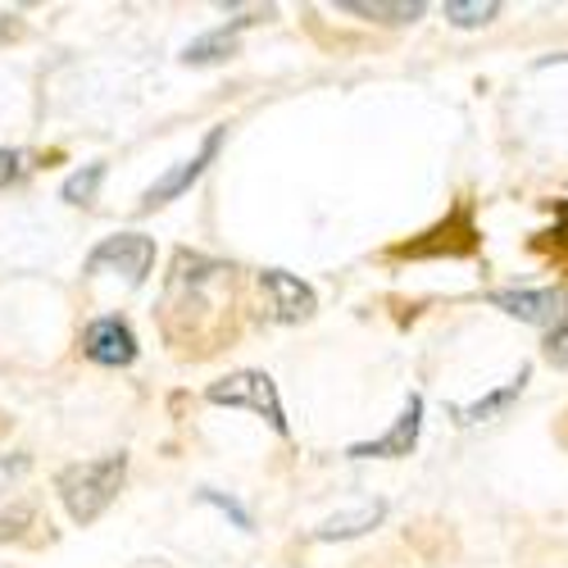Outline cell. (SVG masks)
<instances>
[{
  "mask_svg": "<svg viewBox=\"0 0 568 568\" xmlns=\"http://www.w3.org/2000/svg\"><path fill=\"white\" fill-rule=\"evenodd\" d=\"M123 478H128V455L119 450V455H105V459H87V464L60 468L55 491H60L73 524L87 528L114 505V496L123 491Z\"/></svg>",
  "mask_w": 568,
  "mask_h": 568,
  "instance_id": "cell-1",
  "label": "cell"
},
{
  "mask_svg": "<svg viewBox=\"0 0 568 568\" xmlns=\"http://www.w3.org/2000/svg\"><path fill=\"white\" fill-rule=\"evenodd\" d=\"M210 405H227V409H251L260 414L277 437H287V414H282V396H277V383L264 373V368H242V373H227L219 383H210L205 392Z\"/></svg>",
  "mask_w": 568,
  "mask_h": 568,
  "instance_id": "cell-2",
  "label": "cell"
},
{
  "mask_svg": "<svg viewBox=\"0 0 568 568\" xmlns=\"http://www.w3.org/2000/svg\"><path fill=\"white\" fill-rule=\"evenodd\" d=\"M478 242H483V232L473 223V210H468V201H459L442 223H433L423 236H414V242L396 246L392 255L396 260H464L478 251Z\"/></svg>",
  "mask_w": 568,
  "mask_h": 568,
  "instance_id": "cell-3",
  "label": "cell"
},
{
  "mask_svg": "<svg viewBox=\"0 0 568 568\" xmlns=\"http://www.w3.org/2000/svg\"><path fill=\"white\" fill-rule=\"evenodd\" d=\"M155 264V242L141 232H119V236H105V242L87 255V273H101V268H119L132 287H141L146 282Z\"/></svg>",
  "mask_w": 568,
  "mask_h": 568,
  "instance_id": "cell-4",
  "label": "cell"
},
{
  "mask_svg": "<svg viewBox=\"0 0 568 568\" xmlns=\"http://www.w3.org/2000/svg\"><path fill=\"white\" fill-rule=\"evenodd\" d=\"M223 136H227V128H210L205 132V141H201V151L192 155V160H182L178 169H169L155 186H146V196H141V214H151V210H164L169 201H178L182 192H186V186H192L210 164H214V155H219V146H223Z\"/></svg>",
  "mask_w": 568,
  "mask_h": 568,
  "instance_id": "cell-5",
  "label": "cell"
},
{
  "mask_svg": "<svg viewBox=\"0 0 568 568\" xmlns=\"http://www.w3.org/2000/svg\"><path fill=\"white\" fill-rule=\"evenodd\" d=\"M418 433H423V396L414 392L400 409V418L392 423V428L383 437H373V442H355L346 446V459H405L414 455L418 446Z\"/></svg>",
  "mask_w": 568,
  "mask_h": 568,
  "instance_id": "cell-6",
  "label": "cell"
},
{
  "mask_svg": "<svg viewBox=\"0 0 568 568\" xmlns=\"http://www.w3.org/2000/svg\"><path fill=\"white\" fill-rule=\"evenodd\" d=\"M487 305H496V310L509 314V318L537 323V327H546V333H550V327L564 318V310H568V292H564V287H537V292L514 287V292H491Z\"/></svg>",
  "mask_w": 568,
  "mask_h": 568,
  "instance_id": "cell-7",
  "label": "cell"
},
{
  "mask_svg": "<svg viewBox=\"0 0 568 568\" xmlns=\"http://www.w3.org/2000/svg\"><path fill=\"white\" fill-rule=\"evenodd\" d=\"M82 355L91 364H105V368H123L136 359V337H132V327L123 318H97V323H87V333H82Z\"/></svg>",
  "mask_w": 568,
  "mask_h": 568,
  "instance_id": "cell-8",
  "label": "cell"
},
{
  "mask_svg": "<svg viewBox=\"0 0 568 568\" xmlns=\"http://www.w3.org/2000/svg\"><path fill=\"white\" fill-rule=\"evenodd\" d=\"M260 287L273 296V318L277 323H301V318L314 314V292L305 287L301 277H292L287 268H264Z\"/></svg>",
  "mask_w": 568,
  "mask_h": 568,
  "instance_id": "cell-9",
  "label": "cell"
},
{
  "mask_svg": "<svg viewBox=\"0 0 568 568\" xmlns=\"http://www.w3.org/2000/svg\"><path fill=\"white\" fill-rule=\"evenodd\" d=\"M528 377H532V368H518V377H509L505 387H496V392H487V396H478V400H468V405H450L455 423H459V428H473V423H487V418L505 414V409H509L518 396H524Z\"/></svg>",
  "mask_w": 568,
  "mask_h": 568,
  "instance_id": "cell-10",
  "label": "cell"
},
{
  "mask_svg": "<svg viewBox=\"0 0 568 568\" xmlns=\"http://www.w3.org/2000/svg\"><path fill=\"white\" fill-rule=\"evenodd\" d=\"M264 14L255 10V14H242V19H232L227 28H214V32H205L201 41H192L182 51V64H219V60H232L236 55V32L242 28H251V23H260Z\"/></svg>",
  "mask_w": 568,
  "mask_h": 568,
  "instance_id": "cell-11",
  "label": "cell"
},
{
  "mask_svg": "<svg viewBox=\"0 0 568 568\" xmlns=\"http://www.w3.org/2000/svg\"><path fill=\"white\" fill-rule=\"evenodd\" d=\"M387 518V500H368L359 505L355 514H333L327 524L314 528V541H351V537H364L368 528H377Z\"/></svg>",
  "mask_w": 568,
  "mask_h": 568,
  "instance_id": "cell-12",
  "label": "cell"
},
{
  "mask_svg": "<svg viewBox=\"0 0 568 568\" xmlns=\"http://www.w3.org/2000/svg\"><path fill=\"white\" fill-rule=\"evenodd\" d=\"M346 14H359V19H373V23H414L423 19V0H396V6H387V0H342Z\"/></svg>",
  "mask_w": 568,
  "mask_h": 568,
  "instance_id": "cell-13",
  "label": "cell"
},
{
  "mask_svg": "<svg viewBox=\"0 0 568 568\" xmlns=\"http://www.w3.org/2000/svg\"><path fill=\"white\" fill-rule=\"evenodd\" d=\"M101 182H105V164H87V169H78V173L60 186V196H64L69 205H91V201H97V192H101Z\"/></svg>",
  "mask_w": 568,
  "mask_h": 568,
  "instance_id": "cell-14",
  "label": "cell"
},
{
  "mask_svg": "<svg viewBox=\"0 0 568 568\" xmlns=\"http://www.w3.org/2000/svg\"><path fill=\"white\" fill-rule=\"evenodd\" d=\"M500 14V6L496 0H446V19L455 23V28H483V23H491Z\"/></svg>",
  "mask_w": 568,
  "mask_h": 568,
  "instance_id": "cell-15",
  "label": "cell"
},
{
  "mask_svg": "<svg viewBox=\"0 0 568 568\" xmlns=\"http://www.w3.org/2000/svg\"><path fill=\"white\" fill-rule=\"evenodd\" d=\"M541 355L555 364V368H564L568 364V310H564V318L546 333V346H541Z\"/></svg>",
  "mask_w": 568,
  "mask_h": 568,
  "instance_id": "cell-16",
  "label": "cell"
},
{
  "mask_svg": "<svg viewBox=\"0 0 568 568\" xmlns=\"http://www.w3.org/2000/svg\"><path fill=\"white\" fill-rule=\"evenodd\" d=\"M201 500H205V505H214V509H223V514H227L242 532H251V514H246L242 505H236L232 496H223V491H214V487H201Z\"/></svg>",
  "mask_w": 568,
  "mask_h": 568,
  "instance_id": "cell-17",
  "label": "cell"
},
{
  "mask_svg": "<svg viewBox=\"0 0 568 568\" xmlns=\"http://www.w3.org/2000/svg\"><path fill=\"white\" fill-rule=\"evenodd\" d=\"M23 151H0V186H10V182H19L23 178Z\"/></svg>",
  "mask_w": 568,
  "mask_h": 568,
  "instance_id": "cell-18",
  "label": "cell"
},
{
  "mask_svg": "<svg viewBox=\"0 0 568 568\" xmlns=\"http://www.w3.org/2000/svg\"><path fill=\"white\" fill-rule=\"evenodd\" d=\"M550 210H555V246H564L568 251V201H550Z\"/></svg>",
  "mask_w": 568,
  "mask_h": 568,
  "instance_id": "cell-19",
  "label": "cell"
},
{
  "mask_svg": "<svg viewBox=\"0 0 568 568\" xmlns=\"http://www.w3.org/2000/svg\"><path fill=\"white\" fill-rule=\"evenodd\" d=\"M28 518H32V509H28V505H19L14 514H6V518H0V537H10V532H19L14 524H28Z\"/></svg>",
  "mask_w": 568,
  "mask_h": 568,
  "instance_id": "cell-20",
  "label": "cell"
},
{
  "mask_svg": "<svg viewBox=\"0 0 568 568\" xmlns=\"http://www.w3.org/2000/svg\"><path fill=\"white\" fill-rule=\"evenodd\" d=\"M14 37H23L19 14H0V41H14Z\"/></svg>",
  "mask_w": 568,
  "mask_h": 568,
  "instance_id": "cell-21",
  "label": "cell"
}]
</instances>
